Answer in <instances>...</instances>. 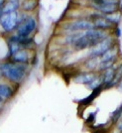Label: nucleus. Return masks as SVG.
<instances>
[{
  "instance_id": "obj_1",
  "label": "nucleus",
  "mask_w": 122,
  "mask_h": 133,
  "mask_svg": "<svg viewBox=\"0 0 122 133\" xmlns=\"http://www.w3.org/2000/svg\"><path fill=\"white\" fill-rule=\"evenodd\" d=\"M29 65L15 64L9 60L0 62V75L8 83L20 85L27 77Z\"/></svg>"
},
{
  "instance_id": "obj_2",
  "label": "nucleus",
  "mask_w": 122,
  "mask_h": 133,
  "mask_svg": "<svg viewBox=\"0 0 122 133\" xmlns=\"http://www.w3.org/2000/svg\"><path fill=\"white\" fill-rule=\"evenodd\" d=\"M108 36H110L109 32L102 31L98 29H91L89 31L83 32L82 35L78 37L77 41L72 45V49L74 51H83V50H90L95 46L105 40Z\"/></svg>"
},
{
  "instance_id": "obj_3",
  "label": "nucleus",
  "mask_w": 122,
  "mask_h": 133,
  "mask_svg": "<svg viewBox=\"0 0 122 133\" xmlns=\"http://www.w3.org/2000/svg\"><path fill=\"white\" fill-rule=\"evenodd\" d=\"M91 29H94L93 24L87 18H77L67 22L63 26V32L67 34L78 33V32H85Z\"/></svg>"
},
{
  "instance_id": "obj_4",
  "label": "nucleus",
  "mask_w": 122,
  "mask_h": 133,
  "mask_svg": "<svg viewBox=\"0 0 122 133\" xmlns=\"http://www.w3.org/2000/svg\"><path fill=\"white\" fill-rule=\"evenodd\" d=\"M37 28H38V22L36 17L31 14H28L27 17L18 25L15 33L19 35L20 37L28 38V37H31L36 32Z\"/></svg>"
},
{
  "instance_id": "obj_5",
  "label": "nucleus",
  "mask_w": 122,
  "mask_h": 133,
  "mask_svg": "<svg viewBox=\"0 0 122 133\" xmlns=\"http://www.w3.org/2000/svg\"><path fill=\"white\" fill-rule=\"evenodd\" d=\"M117 40L112 36H108L105 40H103L102 42H100L97 46H95L93 48H91L89 50V54H87V58H95V59H100L102 56L105 54L107 51H109L114 47L116 43Z\"/></svg>"
},
{
  "instance_id": "obj_6",
  "label": "nucleus",
  "mask_w": 122,
  "mask_h": 133,
  "mask_svg": "<svg viewBox=\"0 0 122 133\" xmlns=\"http://www.w3.org/2000/svg\"><path fill=\"white\" fill-rule=\"evenodd\" d=\"M18 16H19V11L2 15L0 19V29L2 30L3 34L11 35L15 33L18 27Z\"/></svg>"
},
{
  "instance_id": "obj_7",
  "label": "nucleus",
  "mask_w": 122,
  "mask_h": 133,
  "mask_svg": "<svg viewBox=\"0 0 122 133\" xmlns=\"http://www.w3.org/2000/svg\"><path fill=\"white\" fill-rule=\"evenodd\" d=\"M99 74L96 72H78L77 75L73 76L72 81L77 83H80V84H85L87 85L90 83H92L95 78H98Z\"/></svg>"
},
{
  "instance_id": "obj_8",
  "label": "nucleus",
  "mask_w": 122,
  "mask_h": 133,
  "mask_svg": "<svg viewBox=\"0 0 122 133\" xmlns=\"http://www.w3.org/2000/svg\"><path fill=\"white\" fill-rule=\"evenodd\" d=\"M32 54H31V50H27V49H21L17 52L15 55H13L9 59V61L13 62L15 64H21V65H29L31 58H32Z\"/></svg>"
},
{
  "instance_id": "obj_9",
  "label": "nucleus",
  "mask_w": 122,
  "mask_h": 133,
  "mask_svg": "<svg viewBox=\"0 0 122 133\" xmlns=\"http://www.w3.org/2000/svg\"><path fill=\"white\" fill-rule=\"evenodd\" d=\"M17 89L10 83H0V96L4 101H8L14 97Z\"/></svg>"
},
{
  "instance_id": "obj_10",
  "label": "nucleus",
  "mask_w": 122,
  "mask_h": 133,
  "mask_svg": "<svg viewBox=\"0 0 122 133\" xmlns=\"http://www.w3.org/2000/svg\"><path fill=\"white\" fill-rule=\"evenodd\" d=\"M102 90H103V87H102V85H100V87H98V88L94 89L93 90H91V94H89L87 96H85V97L82 98V99L78 100V105L83 106V107H84V106H89V104H91V103L95 100V98L102 92Z\"/></svg>"
},
{
  "instance_id": "obj_11",
  "label": "nucleus",
  "mask_w": 122,
  "mask_h": 133,
  "mask_svg": "<svg viewBox=\"0 0 122 133\" xmlns=\"http://www.w3.org/2000/svg\"><path fill=\"white\" fill-rule=\"evenodd\" d=\"M21 8V0H6L5 4L2 7L3 14H10L13 12H18Z\"/></svg>"
},
{
  "instance_id": "obj_12",
  "label": "nucleus",
  "mask_w": 122,
  "mask_h": 133,
  "mask_svg": "<svg viewBox=\"0 0 122 133\" xmlns=\"http://www.w3.org/2000/svg\"><path fill=\"white\" fill-rule=\"evenodd\" d=\"M92 24H93L94 29H98V30H102V31H107V32H109V31L112 30L113 27H114V26L106 19L105 16H101L100 18L94 20V21L92 22Z\"/></svg>"
},
{
  "instance_id": "obj_13",
  "label": "nucleus",
  "mask_w": 122,
  "mask_h": 133,
  "mask_svg": "<svg viewBox=\"0 0 122 133\" xmlns=\"http://www.w3.org/2000/svg\"><path fill=\"white\" fill-rule=\"evenodd\" d=\"M39 6V0H23L21 1V8L22 12L30 14L34 12Z\"/></svg>"
},
{
  "instance_id": "obj_14",
  "label": "nucleus",
  "mask_w": 122,
  "mask_h": 133,
  "mask_svg": "<svg viewBox=\"0 0 122 133\" xmlns=\"http://www.w3.org/2000/svg\"><path fill=\"white\" fill-rule=\"evenodd\" d=\"M119 57V47L118 45H115L112 47L110 50L107 51L104 55L99 59V62H107V61H117Z\"/></svg>"
},
{
  "instance_id": "obj_15",
  "label": "nucleus",
  "mask_w": 122,
  "mask_h": 133,
  "mask_svg": "<svg viewBox=\"0 0 122 133\" xmlns=\"http://www.w3.org/2000/svg\"><path fill=\"white\" fill-rule=\"evenodd\" d=\"M100 77H101V79H102V84L113 82L115 77H116V66H112L110 69L106 70L105 72H101Z\"/></svg>"
},
{
  "instance_id": "obj_16",
  "label": "nucleus",
  "mask_w": 122,
  "mask_h": 133,
  "mask_svg": "<svg viewBox=\"0 0 122 133\" xmlns=\"http://www.w3.org/2000/svg\"><path fill=\"white\" fill-rule=\"evenodd\" d=\"M121 117H122V103L110 113L108 123L110 124V126H113Z\"/></svg>"
},
{
  "instance_id": "obj_17",
  "label": "nucleus",
  "mask_w": 122,
  "mask_h": 133,
  "mask_svg": "<svg viewBox=\"0 0 122 133\" xmlns=\"http://www.w3.org/2000/svg\"><path fill=\"white\" fill-rule=\"evenodd\" d=\"M99 64V59L95 58H87L86 61L84 63V66L86 68L87 72H96L97 66Z\"/></svg>"
},
{
  "instance_id": "obj_18",
  "label": "nucleus",
  "mask_w": 122,
  "mask_h": 133,
  "mask_svg": "<svg viewBox=\"0 0 122 133\" xmlns=\"http://www.w3.org/2000/svg\"><path fill=\"white\" fill-rule=\"evenodd\" d=\"M21 46L18 43H12V42H7V50H8V55L6 60H9L13 55H15L19 50H21Z\"/></svg>"
},
{
  "instance_id": "obj_19",
  "label": "nucleus",
  "mask_w": 122,
  "mask_h": 133,
  "mask_svg": "<svg viewBox=\"0 0 122 133\" xmlns=\"http://www.w3.org/2000/svg\"><path fill=\"white\" fill-rule=\"evenodd\" d=\"M121 17H122L121 13H120V12H117V13H114V14L105 16V18L113 25V26H118L119 23H120V20H121Z\"/></svg>"
},
{
  "instance_id": "obj_20",
  "label": "nucleus",
  "mask_w": 122,
  "mask_h": 133,
  "mask_svg": "<svg viewBox=\"0 0 122 133\" xmlns=\"http://www.w3.org/2000/svg\"><path fill=\"white\" fill-rule=\"evenodd\" d=\"M98 110H99V109H96L94 112L89 113V115L86 117V119H85V123H86V125H89V127H90V126H92V125L94 124L95 119H96V114H97Z\"/></svg>"
},
{
  "instance_id": "obj_21",
  "label": "nucleus",
  "mask_w": 122,
  "mask_h": 133,
  "mask_svg": "<svg viewBox=\"0 0 122 133\" xmlns=\"http://www.w3.org/2000/svg\"><path fill=\"white\" fill-rule=\"evenodd\" d=\"M112 31H113V37L115 38V39H120L122 36V30L121 28L119 27V25L118 26H114L113 29H112Z\"/></svg>"
},
{
  "instance_id": "obj_22",
  "label": "nucleus",
  "mask_w": 122,
  "mask_h": 133,
  "mask_svg": "<svg viewBox=\"0 0 122 133\" xmlns=\"http://www.w3.org/2000/svg\"><path fill=\"white\" fill-rule=\"evenodd\" d=\"M113 127L115 129L116 133H122V117L113 125Z\"/></svg>"
},
{
  "instance_id": "obj_23",
  "label": "nucleus",
  "mask_w": 122,
  "mask_h": 133,
  "mask_svg": "<svg viewBox=\"0 0 122 133\" xmlns=\"http://www.w3.org/2000/svg\"><path fill=\"white\" fill-rule=\"evenodd\" d=\"M38 62H39V59H38V57H37V55H36V54H34V55L32 56V58H31L30 65H31V66H37Z\"/></svg>"
},
{
  "instance_id": "obj_24",
  "label": "nucleus",
  "mask_w": 122,
  "mask_h": 133,
  "mask_svg": "<svg viewBox=\"0 0 122 133\" xmlns=\"http://www.w3.org/2000/svg\"><path fill=\"white\" fill-rule=\"evenodd\" d=\"M5 2H6V0H0V9H2V7L5 4Z\"/></svg>"
},
{
  "instance_id": "obj_25",
  "label": "nucleus",
  "mask_w": 122,
  "mask_h": 133,
  "mask_svg": "<svg viewBox=\"0 0 122 133\" xmlns=\"http://www.w3.org/2000/svg\"><path fill=\"white\" fill-rule=\"evenodd\" d=\"M119 12L122 14V0L120 1V4H119Z\"/></svg>"
},
{
  "instance_id": "obj_26",
  "label": "nucleus",
  "mask_w": 122,
  "mask_h": 133,
  "mask_svg": "<svg viewBox=\"0 0 122 133\" xmlns=\"http://www.w3.org/2000/svg\"><path fill=\"white\" fill-rule=\"evenodd\" d=\"M3 102H4V100L2 99V97H1V96H0V105H1V104H2V103H3Z\"/></svg>"
}]
</instances>
